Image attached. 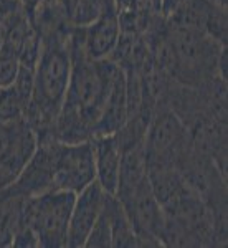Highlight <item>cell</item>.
Returning a JSON list of instances; mask_svg holds the SVG:
<instances>
[{
  "mask_svg": "<svg viewBox=\"0 0 228 248\" xmlns=\"http://www.w3.org/2000/svg\"><path fill=\"white\" fill-rule=\"evenodd\" d=\"M20 70V60L15 53L0 50V90L14 85Z\"/></svg>",
  "mask_w": 228,
  "mask_h": 248,
  "instance_id": "44dd1931",
  "label": "cell"
},
{
  "mask_svg": "<svg viewBox=\"0 0 228 248\" xmlns=\"http://www.w3.org/2000/svg\"><path fill=\"white\" fill-rule=\"evenodd\" d=\"M127 121V90L126 75L122 70L113 79L109 94L106 98L105 108L101 111L98 123H96L93 138L96 136H113L118 134Z\"/></svg>",
  "mask_w": 228,
  "mask_h": 248,
  "instance_id": "4fadbf2b",
  "label": "cell"
},
{
  "mask_svg": "<svg viewBox=\"0 0 228 248\" xmlns=\"http://www.w3.org/2000/svg\"><path fill=\"white\" fill-rule=\"evenodd\" d=\"M94 181L96 166L91 141L75 144L60 142L53 189L78 194Z\"/></svg>",
  "mask_w": 228,
  "mask_h": 248,
  "instance_id": "52a82bcc",
  "label": "cell"
},
{
  "mask_svg": "<svg viewBox=\"0 0 228 248\" xmlns=\"http://www.w3.org/2000/svg\"><path fill=\"white\" fill-rule=\"evenodd\" d=\"M78 31L83 50L91 60L109 58L121 37V25L116 7L103 12L90 25L78 27Z\"/></svg>",
  "mask_w": 228,
  "mask_h": 248,
  "instance_id": "8fae6325",
  "label": "cell"
},
{
  "mask_svg": "<svg viewBox=\"0 0 228 248\" xmlns=\"http://www.w3.org/2000/svg\"><path fill=\"white\" fill-rule=\"evenodd\" d=\"M213 3L215 2H212V0H183L170 15L164 18L174 27L205 33L207 22H209Z\"/></svg>",
  "mask_w": 228,
  "mask_h": 248,
  "instance_id": "e0dca14e",
  "label": "cell"
},
{
  "mask_svg": "<svg viewBox=\"0 0 228 248\" xmlns=\"http://www.w3.org/2000/svg\"><path fill=\"white\" fill-rule=\"evenodd\" d=\"M15 175L12 174L9 169H5L3 166H0V189H5V187H9L12 182L15 181Z\"/></svg>",
  "mask_w": 228,
  "mask_h": 248,
  "instance_id": "d4e9b609",
  "label": "cell"
},
{
  "mask_svg": "<svg viewBox=\"0 0 228 248\" xmlns=\"http://www.w3.org/2000/svg\"><path fill=\"white\" fill-rule=\"evenodd\" d=\"M14 248H40L38 238L29 225H20L12 238Z\"/></svg>",
  "mask_w": 228,
  "mask_h": 248,
  "instance_id": "7402d4cb",
  "label": "cell"
},
{
  "mask_svg": "<svg viewBox=\"0 0 228 248\" xmlns=\"http://www.w3.org/2000/svg\"><path fill=\"white\" fill-rule=\"evenodd\" d=\"M38 146V136L25 118L0 121V166L17 177Z\"/></svg>",
  "mask_w": 228,
  "mask_h": 248,
  "instance_id": "9c48e42d",
  "label": "cell"
},
{
  "mask_svg": "<svg viewBox=\"0 0 228 248\" xmlns=\"http://www.w3.org/2000/svg\"><path fill=\"white\" fill-rule=\"evenodd\" d=\"M167 30L175 55V71L172 77L175 83L200 88L220 77L218 58L227 46L220 45L202 31L181 29L170 23H167Z\"/></svg>",
  "mask_w": 228,
  "mask_h": 248,
  "instance_id": "3957f363",
  "label": "cell"
},
{
  "mask_svg": "<svg viewBox=\"0 0 228 248\" xmlns=\"http://www.w3.org/2000/svg\"><path fill=\"white\" fill-rule=\"evenodd\" d=\"M75 199L76 194L68 190H48L25 199L22 225L35 232L40 248H66Z\"/></svg>",
  "mask_w": 228,
  "mask_h": 248,
  "instance_id": "277c9868",
  "label": "cell"
},
{
  "mask_svg": "<svg viewBox=\"0 0 228 248\" xmlns=\"http://www.w3.org/2000/svg\"><path fill=\"white\" fill-rule=\"evenodd\" d=\"M18 7H22L18 0H0V23L9 17L10 14H14Z\"/></svg>",
  "mask_w": 228,
  "mask_h": 248,
  "instance_id": "603a6c76",
  "label": "cell"
},
{
  "mask_svg": "<svg viewBox=\"0 0 228 248\" xmlns=\"http://www.w3.org/2000/svg\"><path fill=\"white\" fill-rule=\"evenodd\" d=\"M106 192L101 189L98 182L90 184L81 192L76 194L75 205L70 217L68 229V245L66 248H83L91 229L105 205Z\"/></svg>",
  "mask_w": 228,
  "mask_h": 248,
  "instance_id": "30bf717a",
  "label": "cell"
},
{
  "mask_svg": "<svg viewBox=\"0 0 228 248\" xmlns=\"http://www.w3.org/2000/svg\"><path fill=\"white\" fill-rule=\"evenodd\" d=\"M119 202L122 203L133 223L139 247H162L161 230L164 223V210L152 190L149 177L133 194L121 199Z\"/></svg>",
  "mask_w": 228,
  "mask_h": 248,
  "instance_id": "8992f818",
  "label": "cell"
},
{
  "mask_svg": "<svg viewBox=\"0 0 228 248\" xmlns=\"http://www.w3.org/2000/svg\"><path fill=\"white\" fill-rule=\"evenodd\" d=\"M18 2H20V5L23 7V10H25V12H30V10L33 9V7L40 2V0H18Z\"/></svg>",
  "mask_w": 228,
  "mask_h": 248,
  "instance_id": "484cf974",
  "label": "cell"
},
{
  "mask_svg": "<svg viewBox=\"0 0 228 248\" xmlns=\"http://www.w3.org/2000/svg\"><path fill=\"white\" fill-rule=\"evenodd\" d=\"M147 169L177 167L190 149L185 124L166 101L157 105L144 138Z\"/></svg>",
  "mask_w": 228,
  "mask_h": 248,
  "instance_id": "5b68a950",
  "label": "cell"
},
{
  "mask_svg": "<svg viewBox=\"0 0 228 248\" xmlns=\"http://www.w3.org/2000/svg\"><path fill=\"white\" fill-rule=\"evenodd\" d=\"M60 141L55 138L38 139V146L35 149L30 161L25 164L20 174L14 182L10 184V189L17 195L29 199L40 195L43 192L55 190V167H57Z\"/></svg>",
  "mask_w": 228,
  "mask_h": 248,
  "instance_id": "ba28073f",
  "label": "cell"
},
{
  "mask_svg": "<svg viewBox=\"0 0 228 248\" xmlns=\"http://www.w3.org/2000/svg\"><path fill=\"white\" fill-rule=\"evenodd\" d=\"M105 207L109 215L111 222V238H113V248H133L139 247V240L136 237L129 217L124 210L122 203L118 201L116 195L106 194Z\"/></svg>",
  "mask_w": 228,
  "mask_h": 248,
  "instance_id": "ac0fdd59",
  "label": "cell"
},
{
  "mask_svg": "<svg viewBox=\"0 0 228 248\" xmlns=\"http://www.w3.org/2000/svg\"><path fill=\"white\" fill-rule=\"evenodd\" d=\"M30 25L40 35V38H50L68 33L73 25L68 22L61 0H40L30 12H27Z\"/></svg>",
  "mask_w": 228,
  "mask_h": 248,
  "instance_id": "2e32d148",
  "label": "cell"
},
{
  "mask_svg": "<svg viewBox=\"0 0 228 248\" xmlns=\"http://www.w3.org/2000/svg\"><path fill=\"white\" fill-rule=\"evenodd\" d=\"M70 35L71 30L42 40V51L33 75V94L25 113V119L38 139L51 138V126L65 103L71 78Z\"/></svg>",
  "mask_w": 228,
  "mask_h": 248,
  "instance_id": "7a4b0ae2",
  "label": "cell"
},
{
  "mask_svg": "<svg viewBox=\"0 0 228 248\" xmlns=\"http://www.w3.org/2000/svg\"><path fill=\"white\" fill-rule=\"evenodd\" d=\"M31 99L10 85L0 90V121H14V119L25 118L27 108Z\"/></svg>",
  "mask_w": 228,
  "mask_h": 248,
  "instance_id": "d6986e66",
  "label": "cell"
},
{
  "mask_svg": "<svg viewBox=\"0 0 228 248\" xmlns=\"http://www.w3.org/2000/svg\"><path fill=\"white\" fill-rule=\"evenodd\" d=\"M149 177L147 169V159L144 142L129 144L122 147L121 155V169H119V182L116 189V197L121 199L127 197L129 194L137 189L141 184Z\"/></svg>",
  "mask_w": 228,
  "mask_h": 248,
  "instance_id": "5bb4252c",
  "label": "cell"
},
{
  "mask_svg": "<svg viewBox=\"0 0 228 248\" xmlns=\"http://www.w3.org/2000/svg\"><path fill=\"white\" fill-rule=\"evenodd\" d=\"M114 7L124 33L144 35L161 15V0H114Z\"/></svg>",
  "mask_w": 228,
  "mask_h": 248,
  "instance_id": "9a60e30c",
  "label": "cell"
},
{
  "mask_svg": "<svg viewBox=\"0 0 228 248\" xmlns=\"http://www.w3.org/2000/svg\"><path fill=\"white\" fill-rule=\"evenodd\" d=\"M106 199V197H105ZM86 248H113V238H111V222L107 215L106 207L103 205V210L96 220L94 227L91 229L90 235L85 243Z\"/></svg>",
  "mask_w": 228,
  "mask_h": 248,
  "instance_id": "ffe728a7",
  "label": "cell"
},
{
  "mask_svg": "<svg viewBox=\"0 0 228 248\" xmlns=\"http://www.w3.org/2000/svg\"><path fill=\"white\" fill-rule=\"evenodd\" d=\"M71 78L66 98L51 126V138L75 144L91 141L113 79L121 70L109 58L91 60L83 50L78 27L71 29Z\"/></svg>",
  "mask_w": 228,
  "mask_h": 248,
  "instance_id": "6da1fadb",
  "label": "cell"
},
{
  "mask_svg": "<svg viewBox=\"0 0 228 248\" xmlns=\"http://www.w3.org/2000/svg\"><path fill=\"white\" fill-rule=\"evenodd\" d=\"M215 3H220V5H227V0H212Z\"/></svg>",
  "mask_w": 228,
  "mask_h": 248,
  "instance_id": "83f0119b",
  "label": "cell"
},
{
  "mask_svg": "<svg viewBox=\"0 0 228 248\" xmlns=\"http://www.w3.org/2000/svg\"><path fill=\"white\" fill-rule=\"evenodd\" d=\"M182 2H183V0H161V15H162V17L170 15L172 12L177 9Z\"/></svg>",
  "mask_w": 228,
  "mask_h": 248,
  "instance_id": "cb8c5ba5",
  "label": "cell"
},
{
  "mask_svg": "<svg viewBox=\"0 0 228 248\" xmlns=\"http://www.w3.org/2000/svg\"><path fill=\"white\" fill-rule=\"evenodd\" d=\"M3 46V25L0 23V50H2Z\"/></svg>",
  "mask_w": 228,
  "mask_h": 248,
  "instance_id": "4316f807",
  "label": "cell"
},
{
  "mask_svg": "<svg viewBox=\"0 0 228 248\" xmlns=\"http://www.w3.org/2000/svg\"><path fill=\"white\" fill-rule=\"evenodd\" d=\"M94 151L96 182L109 195L116 194L119 182V169H121L122 147L118 136H96L91 139Z\"/></svg>",
  "mask_w": 228,
  "mask_h": 248,
  "instance_id": "7c38bea8",
  "label": "cell"
}]
</instances>
